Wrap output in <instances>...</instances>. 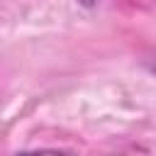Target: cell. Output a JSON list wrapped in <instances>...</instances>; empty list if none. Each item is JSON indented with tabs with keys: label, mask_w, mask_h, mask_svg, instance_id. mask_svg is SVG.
Wrapping results in <instances>:
<instances>
[{
	"label": "cell",
	"mask_w": 156,
	"mask_h": 156,
	"mask_svg": "<svg viewBox=\"0 0 156 156\" xmlns=\"http://www.w3.org/2000/svg\"><path fill=\"white\" fill-rule=\"evenodd\" d=\"M17 156H78V154L68 149H34V151H22Z\"/></svg>",
	"instance_id": "cell-1"
},
{
	"label": "cell",
	"mask_w": 156,
	"mask_h": 156,
	"mask_svg": "<svg viewBox=\"0 0 156 156\" xmlns=\"http://www.w3.org/2000/svg\"><path fill=\"white\" fill-rule=\"evenodd\" d=\"M144 66H146L151 73H156V49H154L151 54H146V58H144Z\"/></svg>",
	"instance_id": "cell-2"
},
{
	"label": "cell",
	"mask_w": 156,
	"mask_h": 156,
	"mask_svg": "<svg viewBox=\"0 0 156 156\" xmlns=\"http://www.w3.org/2000/svg\"><path fill=\"white\" fill-rule=\"evenodd\" d=\"M78 2H80L83 7H98V5H100V0H78Z\"/></svg>",
	"instance_id": "cell-3"
}]
</instances>
